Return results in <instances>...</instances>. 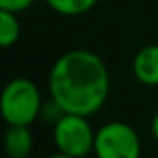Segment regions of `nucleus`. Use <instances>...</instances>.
I'll return each mask as SVG.
<instances>
[{
    "mask_svg": "<svg viewBox=\"0 0 158 158\" xmlns=\"http://www.w3.org/2000/svg\"><path fill=\"white\" fill-rule=\"evenodd\" d=\"M48 93L65 114L91 117L110 95L108 67L99 54L88 48L67 50L50 67Z\"/></svg>",
    "mask_w": 158,
    "mask_h": 158,
    "instance_id": "1",
    "label": "nucleus"
},
{
    "mask_svg": "<svg viewBox=\"0 0 158 158\" xmlns=\"http://www.w3.org/2000/svg\"><path fill=\"white\" fill-rule=\"evenodd\" d=\"M43 95L35 82L24 76H15L4 86L0 97V112L8 125L30 127L41 117Z\"/></svg>",
    "mask_w": 158,
    "mask_h": 158,
    "instance_id": "2",
    "label": "nucleus"
},
{
    "mask_svg": "<svg viewBox=\"0 0 158 158\" xmlns=\"http://www.w3.org/2000/svg\"><path fill=\"white\" fill-rule=\"evenodd\" d=\"M97 130L91 127L89 117L78 114H63L52 125V141L56 151L74 158H86L93 152Z\"/></svg>",
    "mask_w": 158,
    "mask_h": 158,
    "instance_id": "3",
    "label": "nucleus"
},
{
    "mask_svg": "<svg viewBox=\"0 0 158 158\" xmlns=\"http://www.w3.org/2000/svg\"><path fill=\"white\" fill-rule=\"evenodd\" d=\"M95 158H141V139L138 130L125 121H108L97 128Z\"/></svg>",
    "mask_w": 158,
    "mask_h": 158,
    "instance_id": "4",
    "label": "nucleus"
},
{
    "mask_svg": "<svg viewBox=\"0 0 158 158\" xmlns=\"http://www.w3.org/2000/svg\"><path fill=\"white\" fill-rule=\"evenodd\" d=\"M132 73L139 84L147 88L158 86V43L145 45L134 54Z\"/></svg>",
    "mask_w": 158,
    "mask_h": 158,
    "instance_id": "5",
    "label": "nucleus"
},
{
    "mask_svg": "<svg viewBox=\"0 0 158 158\" xmlns=\"http://www.w3.org/2000/svg\"><path fill=\"white\" fill-rule=\"evenodd\" d=\"M34 149V136L30 127L8 125L4 136V152L8 158H28Z\"/></svg>",
    "mask_w": 158,
    "mask_h": 158,
    "instance_id": "6",
    "label": "nucleus"
},
{
    "mask_svg": "<svg viewBox=\"0 0 158 158\" xmlns=\"http://www.w3.org/2000/svg\"><path fill=\"white\" fill-rule=\"evenodd\" d=\"M47 6L63 17H78L91 11L99 0H45Z\"/></svg>",
    "mask_w": 158,
    "mask_h": 158,
    "instance_id": "7",
    "label": "nucleus"
},
{
    "mask_svg": "<svg viewBox=\"0 0 158 158\" xmlns=\"http://www.w3.org/2000/svg\"><path fill=\"white\" fill-rule=\"evenodd\" d=\"M17 15L19 13L0 10V45L2 48L13 47L21 37V23Z\"/></svg>",
    "mask_w": 158,
    "mask_h": 158,
    "instance_id": "8",
    "label": "nucleus"
},
{
    "mask_svg": "<svg viewBox=\"0 0 158 158\" xmlns=\"http://www.w3.org/2000/svg\"><path fill=\"white\" fill-rule=\"evenodd\" d=\"M65 112L60 108V104L54 101V99H48V101H45V104H43V110H41V117L45 119V121H48V123H56L61 115H63Z\"/></svg>",
    "mask_w": 158,
    "mask_h": 158,
    "instance_id": "9",
    "label": "nucleus"
},
{
    "mask_svg": "<svg viewBox=\"0 0 158 158\" xmlns=\"http://www.w3.org/2000/svg\"><path fill=\"white\" fill-rule=\"evenodd\" d=\"M34 2L35 0H0V10L21 13V11H26L28 8H32Z\"/></svg>",
    "mask_w": 158,
    "mask_h": 158,
    "instance_id": "10",
    "label": "nucleus"
},
{
    "mask_svg": "<svg viewBox=\"0 0 158 158\" xmlns=\"http://www.w3.org/2000/svg\"><path fill=\"white\" fill-rule=\"evenodd\" d=\"M151 134H152V138H154L156 143H158V110L154 112L152 121H151Z\"/></svg>",
    "mask_w": 158,
    "mask_h": 158,
    "instance_id": "11",
    "label": "nucleus"
},
{
    "mask_svg": "<svg viewBox=\"0 0 158 158\" xmlns=\"http://www.w3.org/2000/svg\"><path fill=\"white\" fill-rule=\"evenodd\" d=\"M47 158H74V156H69V154H65V152H60V151H56L54 154H50V156H47Z\"/></svg>",
    "mask_w": 158,
    "mask_h": 158,
    "instance_id": "12",
    "label": "nucleus"
}]
</instances>
